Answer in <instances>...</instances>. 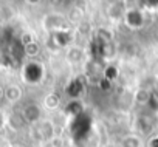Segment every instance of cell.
Listing matches in <instances>:
<instances>
[{"label":"cell","mask_w":158,"mask_h":147,"mask_svg":"<svg viewBox=\"0 0 158 147\" xmlns=\"http://www.w3.org/2000/svg\"><path fill=\"white\" fill-rule=\"evenodd\" d=\"M42 76H44V67L37 60H30L22 68V78L30 85L39 84L40 79H42Z\"/></svg>","instance_id":"1"},{"label":"cell","mask_w":158,"mask_h":147,"mask_svg":"<svg viewBox=\"0 0 158 147\" xmlns=\"http://www.w3.org/2000/svg\"><path fill=\"white\" fill-rule=\"evenodd\" d=\"M123 20L130 30H141L144 27V13L141 8H126L123 14Z\"/></svg>","instance_id":"2"},{"label":"cell","mask_w":158,"mask_h":147,"mask_svg":"<svg viewBox=\"0 0 158 147\" xmlns=\"http://www.w3.org/2000/svg\"><path fill=\"white\" fill-rule=\"evenodd\" d=\"M65 25H67V19L62 14H50L44 20V28L51 34L59 33V31H65Z\"/></svg>","instance_id":"3"},{"label":"cell","mask_w":158,"mask_h":147,"mask_svg":"<svg viewBox=\"0 0 158 147\" xmlns=\"http://www.w3.org/2000/svg\"><path fill=\"white\" fill-rule=\"evenodd\" d=\"M20 113H22L23 119L27 121V124L28 122L30 124H34V122H39L40 121V108H39L37 104H31V102L30 104H25L22 107Z\"/></svg>","instance_id":"4"},{"label":"cell","mask_w":158,"mask_h":147,"mask_svg":"<svg viewBox=\"0 0 158 147\" xmlns=\"http://www.w3.org/2000/svg\"><path fill=\"white\" fill-rule=\"evenodd\" d=\"M136 129L144 135L152 133L153 129H155V118L152 115H141L136 119Z\"/></svg>","instance_id":"5"},{"label":"cell","mask_w":158,"mask_h":147,"mask_svg":"<svg viewBox=\"0 0 158 147\" xmlns=\"http://www.w3.org/2000/svg\"><path fill=\"white\" fill-rule=\"evenodd\" d=\"M3 96H5V99H6L8 102H11V104H17V102L22 99L23 92H22V88H20L19 85L11 84V85H8V87L5 88Z\"/></svg>","instance_id":"6"},{"label":"cell","mask_w":158,"mask_h":147,"mask_svg":"<svg viewBox=\"0 0 158 147\" xmlns=\"http://www.w3.org/2000/svg\"><path fill=\"white\" fill-rule=\"evenodd\" d=\"M8 124H10L14 130H22V129L27 125V121L23 119V116H22L20 112H14V113L10 115V118H8Z\"/></svg>","instance_id":"7"},{"label":"cell","mask_w":158,"mask_h":147,"mask_svg":"<svg viewBox=\"0 0 158 147\" xmlns=\"http://www.w3.org/2000/svg\"><path fill=\"white\" fill-rule=\"evenodd\" d=\"M22 50H23V56H27V57H30V59H34V57L39 54L40 47H39L37 40L34 39V40H31V42L22 45Z\"/></svg>","instance_id":"8"},{"label":"cell","mask_w":158,"mask_h":147,"mask_svg":"<svg viewBox=\"0 0 158 147\" xmlns=\"http://www.w3.org/2000/svg\"><path fill=\"white\" fill-rule=\"evenodd\" d=\"M44 105L47 110H56L60 107V96L57 93H50L47 95V98L44 99Z\"/></svg>","instance_id":"9"},{"label":"cell","mask_w":158,"mask_h":147,"mask_svg":"<svg viewBox=\"0 0 158 147\" xmlns=\"http://www.w3.org/2000/svg\"><path fill=\"white\" fill-rule=\"evenodd\" d=\"M121 147H143V139L138 135H127L123 138Z\"/></svg>","instance_id":"10"},{"label":"cell","mask_w":158,"mask_h":147,"mask_svg":"<svg viewBox=\"0 0 158 147\" xmlns=\"http://www.w3.org/2000/svg\"><path fill=\"white\" fill-rule=\"evenodd\" d=\"M149 98H150V92L146 88H139L135 93V102L139 105H147L149 104Z\"/></svg>","instance_id":"11"},{"label":"cell","mask_w":158,"mask_h":147,"mask_svg":"<svg viewBox=\"0 0 158 147\" xmlns=\"http://www.w3.org/2000/svg\"><path fill=\"white\" fill-rule=\"evenodd\" d=\"M82 56H84L82 50H81V48H77V47H71V48L68 50V54H67L68 60H70V62H74V63L81 60Z\"/></svg>","instance_id":"12"},{"label":"cell","mask_w":158,"mask_h":147,"mask_svg":"<svg viewBox=\"0 0 158 147\" xmlns=\"http://www.w3.org/2000/svg\"><path fill=\"white\" fill-rule=\"evenodd\" d=\"M147 107H149L150 110H158V90L150 92V98H149Z\"/></svg>","instance_id":"13"},{"label":"cell","mask_w":158,"mask_h":147,"mask_svg":"<svg viewBox=\"0 0 158 147\" xmlns=\"http://www.w3.org/2000/svg\"><path fill=\"white\" fill-rule=\"evenodd\" d=\"M147 147H158V135H155V136H152V138L149 139Z\"/></svg>","instance_id":"14"},{"label":"cell","mask_w":158,"mask_h":147,"mask_svg":"<svg viewBox=\"0 0 158 147\" xmlns=\"http://www.w3.org/2000/svg\"><path fill=\"white\" fill-rule=\"evenodd\" d=\"M3 119H5V118H3L2 112H0V127H2V124H3Z\"/></svg>","instance_id":"15"}]
</instances>
